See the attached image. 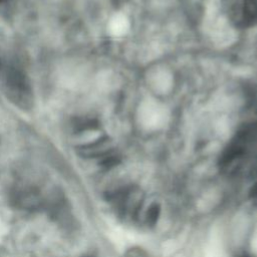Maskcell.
<instances>
[{
    "label": "cell",
    "mask_w": 257,
    "mask_h": 257,
    "mask_svg": "<svg viewBox=\"0 0 257 257\" xmlns=\"http://www.w3.org/2000/svg\"><path fill=\"white\" fill-rule=\"evenodd\" d=\"M230 22L238 28L257 24V0H221Z\"/></svg>",
    "instance_id": "1"
},
{
    "label": "cell",
    "mask_w": 257,
    "mask_h": 257,
    "mask_svg": "<svg viewBox=\"0 0 257 257\" xmlns=\"http://www.w3.org/2000/svg\"><path fill=\"white\" fill-rule=\"evenodd\" d=\"M123 257H155V256H153L150 252L146 251L143 248L134 247L128 249V251L125 253Z\"/></svg>",
    "instance_id": "2"
},
{
    "label": "cell",
    "mask_w": 257,
    "mask_h": 257,
    "mask_svg": "<svg viewBox=\"0 0 257 257\" xmlns=\"http://www.w3.org/2000/svg\"><path fill=\"white\" fill-rule=\"evenodd\" d=\"M1 1H2V0H0V2H1Z\"/></svg>",
    "instance_id": "3"
}]
</instances>
